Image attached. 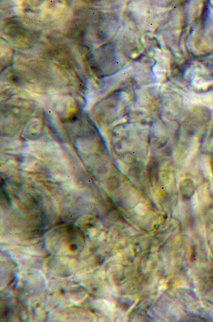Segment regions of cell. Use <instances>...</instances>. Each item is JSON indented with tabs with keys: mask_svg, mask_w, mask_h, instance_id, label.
Segmentation results:
<instances>
[{
	"mask_svg": "<svg viewBox=\"0 0 213 322\" xmlns=\"http://www.w3.org/2000/svg\"><path fill=\"white\" fill-rule=\"evenodd\" d=\"M181 190L184 195L190 196L194 190L193 182L188 179L184 180L181 186Z\"/></svg>",
	"mask_w": 213,
	"mask_h": 322,
	"instance_id": "obj_1",
	"label": "cell"
}]
</instances>
